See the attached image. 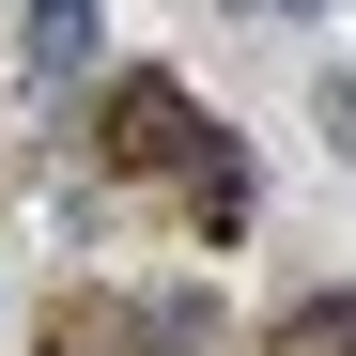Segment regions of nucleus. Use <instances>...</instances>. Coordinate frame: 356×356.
<instances>
[{"instance_id": "6", "label": "nucleus", "mask_w": 356, "mask_h": 356, "mask_svg": "<svg viewBox=\"0 0 356 356\" xmlns=\"http://www.w3.org/2000/svg\"><path fill=\"white\" fill-rule=\"evenodd\" d=\"M248 16H279V0H248Z\"/></svg>"}, {"instance_id": "3", "label": "nucleus", "mask_w": 356, "mask_h": 356, "mask_svg": "<svg viewBox=\"0 0 356 356\" xmlns=\"http://www.w3.org/2000/svg\"><path fill=\"white\" fill-rule=\"evenodd\" d=\"M264 356H356V294H310V310H279Z\"/></svg>"}, {"instance_id": "1", "label": "nucleus", "mask_w": 356, "mask_h": 356, "mask_svg": "<svg viewBox=\"0 0 356 356\" xmlns=\"http://www.w3.org/2000/svg\"><path fill=\"white\" fill-rule=\"evenodd\" d=\"M93 155H108V170H170V155H202V108H186V78H108V108H93Z\"/></svg>"}, {"instance_id": "5", "label": "nucleus", "mask_w": 356, "mask_h": 356, "mask_svg": "<svg viewBox=\"0 0 356 356\" xmlns=\"http://www.w3.org/2000/svg\"><path fill=\"white\" fill-rule=\"evenodd\" d=\"M279 16H310V0H279Z\"/></svg>"}, {"instance_id": "4", "label": "nucleus", "mask_w": 356, "mask_h": 356, "mask_svg": "<svg viewBox=\"0 0 356 356\" xmlns=\"http://www.w3.org/2000/svg\"><path fill=\"white\" fill-rule=\"evenodd\" d=\"M310 124H325V155H356V78H325V108H310Z\"/></svg>"}, {"instance_id": "2", "label": "nucleus", "mask_w": 356, "mask_h": 356, "mask_svg": "<svg viewBox=\"0 0 356 356\" xmlns=\"http://www.w3.org/2000/svg\"><path fill=\"white\" fill-rule=\"evenodd\" d=\"M186 217H202V232H248V155H232V140L186 155Z\"/></svg>"}]
</instances>
